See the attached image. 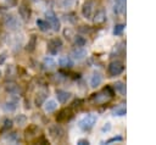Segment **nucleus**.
Listing matches in <instances>:
<instances>
[{
	"label": "nucleus",
	"mask_w": 156,
	"mask_h": 145,
	"mask_svg": "<svg viewBox=\"0 0 156 145\" xmlns=\"http://www.w3.org/2000/svg\"><path fill=\"white\" fill-rule=\"evenodd\" d=\"M113 96V91L110 87H106L105 89H102L101 91L96 93V94H93V96L90 97L91 101L96 102V104H102V102H106L108 101L111 97Z\"/></svg>",
	"instance_id": "1"
},
{
	"label": "nucleus",
	"mask_w": 156,
	"mask_h": 145,
	"mask_svg": "<svg viewBox=\"0 0 156 145\" xmlns=\"http://www.w3.org/2000/svg\"><path fill=\"white\" fill-rule=\"evenodd\" d=\"M96 121H98V117H96L95 115L89 113V115L83 116V117L78 121V126H79V128L83 129V130H89V129H91V128L94 127V124L96 123Z\"/></svg>",
	"instance_id": "2"
},
{
	"label": "nucleus",
	"mask_w": 156,
	"mask_h": 145,
	"mask_svg": "<svg viewBox=\"0 0 156 145\" xmlns=\"http://www.w3.org/2000/svg\"><path fill=\"white\" fill-rule=\"evenodd\" d=\"M123 71H124V65H123V62L119 61V60H116V61L110 62V65H108V67H107V73H108L110 77L119 76Z\"/></svg>",
	"instance_id": "3"
},
{
	"label": "nucleus",
	"mask_w": 156,
	"mask_h": 145,
	"mask_svg": "<svg viewBox=\"0 0 156 145\" xmlns=\"http://www.w3.org/2000/svg\"><path fill=\"white\" fill-rule=\"evenodd\" d=\"M45 16H46V21L49 22L50 27H51L55 32H58V30H60V28H61V23H60V21H58V18H57V16L54 13V11H51V10L46 11Z\"/></svg>",
	"instance_id": "4"
},
{
	"label": "nucleus",
	"mask_w": 156,
	"mask_h": 145,
	"mask_svg": "<svg viewBox=\"0 0 156 145\" xmlns=\"http://www.w3.org/2000/svg\"><path fill=\"white\" fill-rule=\"evenodd\" d=\"M62 40L60 38H52L49 40L48 43V51L51 55H56L57 52H60V50L62 49Z\"/></svg>",
	"instance_id": "5"
},
{
	"label": "nucleus",
	"mask_w": 156,
	"mask_h": 145,
	"mask_svg": "<svg viewBox=\"0 0 156 145\" xmlns=\"http://www.w3.org/2000/svg\"><path fill=\"white\" fill-rule=\"evenodd\" d=\"M95 9V0H85L82 6V15L84 18H91Z\"/></svg>",
	"instance_id": "6"
},
{
	"label": "nucleus",
	"mask_w": 156,
	"mask_h": 145,
	"mask_svg": "<svg viewBox=\"0 0 156 145\" xmlns=\"http://www.w3.org/2000/svg\"><path fill=\"white\" fill-rule=\"evenodd\" d=\"M4 26L7 28V29H17L20 27V22L17 19V17H15L13 15H6L4 17Z\"/></svg>",
	"instance_id": "7"
},
{
	"label": "nucleus",
	"mask_w": 156,
	"mask_h": 145,
	"mask_svg": "<svg viewBox=\"0 0 156 145\" xmlns=\"http://www.w3.org/2000/svg\"><path fill=\"white\" fill-rule=\"evenodd\" d=\"M49 135L52 139L57 140V139H60L63 135V129L60 126H57V124H52V126L49 127Z\"/></svg>",
	"instance_id": "8"
},
{
	"label": "nucleus",
	"mask_w": 156,
	"mask_h": 145,
	"mask_svg": "<svg viewBox=\"0 0 156 145\" xmlns=\"http://www.w3.org/2000/svg\"><path fill=\"white\" fill-rule=\"evenodd\" d=\"M71 56L73 57V60H77V61H80V60H83L85 56H87V50L82 46V48H79V46H76L73 50H72V52H71Z\"/></svg>",
	"instance_id": "9"
},
{
	"label": "nucleus",
	"mask_w": 156,
	"mask_h": 145,
	"mask_svg": "<svg viewBox=\"0 0 156 145\" xmlns=\"http://www.w3.org/2000/svg\"><path fill=\"white\" fill-rule=\"evenodd\" d=\"M38 132H39L38 126H35V124H29L28 128L24 130V136H26L27 140H32L34 136L38 135Z\"/></svg>",
	"instance_id": "10"
},
{
	"label": "nucleus",
	"mask_w": 156,
	"mask_h": 145,
	"mask_svg": "<svg viewBox=\"0 0 156 145\" xmlns=\"http://www.w3.org/2000/svg\"><path fill=\"white\" fill-rule=\"evenodd\" d=\"M18 13H20V17L23 21H29V18H30V9L26 4H21L18 6Z\"/></svg>",
	"instance_id": "11"
},
{
	"label": "nucleus",
	"mask_w": 156,
	"mask_h": 145,
	"mask_svg": "<svg viewBox=\"0 0 156 145\" xmlns=\"http://www.w3.org/2000/svg\"><path fill=\"white\" fill-rule=\"evenodd\" d=\"M72 111L69 108H63L58 112V115L56 116V119L57 122H66V121H69L72 118Z\"/></svg>",
	"instance_id": "12"
},
{
	"label": "nucleus",
	"mask_w": 156,
	"mask_h": 145,
	"mask_svg": "<svg viewBox=\"0 0 156 145\" xmlns=\"http://www.w3.org/2000/svg\"><path fill=\"white\" fill-rule=\"evenodd\" d=\"M56 96H57L58 102L66 104L69 100V97H71V93L66 91V90H62V89H58V90H56Z\"/></svg>",
	"instance_id": "13"
},
{
	"label": "nucleus",
	"mask_w": 156,
	"mask_h": 145,
	"mask_svg": "<svg viewBox=\"0 0 156 145\" xmlns=\"http://www.w3.org/2000/svg\"><path fill=\"white\" fill-rule=\"evenodd\" d=\"M5 90L11 95H17L20 93V87L15 82H7L5 84Z\"/></svg>",
	"instance_id": "14"
},
{
	"label": "nucleus",
	"mask_w": 156,
	"mask_h": 145,
	"mask_svg": "<svg viewBox=\"0 0 156 145\" xmlns=\"http://www.w3.org/2000/svg\"><path fill=\"white\" fill-rule=\"evenodd\" d=\"M101 82H102L101 73L100 72H94L93 76H91V78H90V87L91 88H96V87H99L101 84Z\"/></svg>",
	"instance_id": "15"
},
{
	"label": "nucleus",
	"mask_w": 156,
	"mask_h": 145,
	"mask_svg": "<svg viewBox=\"0 0 156 145\" xmlns=\"http://www.w3.org/2000/svg\"><path fill=\"white\" fill-rule=\"evenodd\" d=\"M17 107H18V100H17V99H10V100H7V101L4 104L5 111H9V112L15 111Z\"/></svg>",
	"instance_id": "16"
},
{
	"label": "nucleus",
	"mask_w": 156,
	"mask_h": 145,
	"mask_svg": "<svg viewBox=\"0 0 156 145\" xmlns=\"http://www.w3.org/2000/svg\"><path fill=\"white\" fill-rule=\"evenodd\" d=\"M44 111L46 113H51L54 112L56 108H57V102L55 100H48V101H44Z\"/></svg>",
	"instance_id": "17"
},
{
	"label": "nucleus",
	"mask_w": 156,
	"mask_h": 145,
	"mask_svg": "<svg viewBox=\"0 0 156 145\" xmlns=\"http://www.w3.org/2000/svg\"><path fill=\"white\" fill-rule=\"evenodd\" d=\"M105 19H106L105 10H104V9H99V10L96 11V13L94 15V23L99 24V23H102Z\"/></svg>",
	"instance_id": "18"
},
{
	"label": "nucleus",
	"mask_w": 156,
	"mask_h": 145,
	"mask_svg": "<svg viewBox=\"0 0 156 145\" xmlns=\"http://www.w3.org/2000/svg\"><path fill=\"white\" fill-rule=\"evenodd\" d=\"M58 65L61 67H63V68H71L73 66V61L71 60L69 56H62L58 60Z\"/></svg>",
	"instance_id": "19"
},
{
	"label": "nucleus",
	"mask_w": 156,
	"mask_h": 145,
	"mask_svg": "<svg viewBox=\"0 0 156 145\" xmlns=\"http://www.w3.org/2000/svg\"><path fill=\"white\" fill-rule=\"evenodd\" d=\"M113 89H115L116 93H118L121 95H124L126 94V84L123 82H121V80H118V82H116L113 84Z\"/></svg>",
	"instance_id": "20"
},
{
	"label": "nucleus",
	"mask_w": 156,
	"mask_h": 145,
	"mask_svg": "<svg viewBox=\"0 0 156 145\" xmlns=\"http://www.w3.org/2000/svg\"><path fill=\"white\" fill-rule=\"evenodd\" d=\"M126 9V0H116L115 2V12L116 13H122Z\"/></svg>",
	"instance_id": "21"
},
{
	"label": "nucleus",
	"mask_w": 156,
	"mask_h": 145,
	"mask_svg": "<svg viewBox=\"0 0 156 145\" xmlns=\"http://www.w3.org/2000/svg\"><path fill=\"white\" fill-rule=\"evenodd\" d=\"M37 26L39 27V29L41 32H48L51 28L50 24H49V22L46 19H37Z\"/></svg>",
	"instance_id": "22"
},
{
	"label": "nucleus",
	"mask_w": 156,
	"mask_h": 145,
	"mask_svg": "<svg viewBox=\"0 0 156 145\" xmlns=\"http://www.w3.org/2000/svg\"><path fill=\"white\" fill-rule=\"evenodd\" d=\"M13 126V121L10 119V118H5L4 122H2V127H1V133H6L9 132Z\"/></svg>",
	"instance_id": "23"
},
{
	"label": "nucleus",
	"mask_w": 156,
	"mask_h": 145,
	"mask_svg": "<svg viewBox=\"0 0 156 145\" xmlns=\"http://www.w3.org/2000/svg\"><path fill=\"white\" fill-rule=\"evenodd\" d=\"M45 100H46V91H40L35 96V105L37 106H41Z\"/></svg>",
	"instance_id": "24"
},
{
	"label": "nucleus",
	"mask_w": 156,
	"mask_h": 145,
	"mask_svg": "<svg viewBox=\"0 0 156 145\" xmlns=\"http://www.w3.org/2000/svg\"><path fill=\"white\" fill-rule=\"evenodd\" d=\"M35 46H37V37H35V35H32V37L29 38V40H28V44H27V48H26V49H27L29 52H32V51H34Z\"/></svg>",
	"instance_id": "25"
},
{
	"label": "nucleus",
	"mask_w": 156,
	"mask_h": 145,
	"mask_svg": "<svg viewBox=\"0 0 156 145\" xmlns=\"http://www.w3.org/2000/svg\"><path fill=\"white\" fill-rule=\"evenodd\" d=\"M43 65L45 66V68H48V69H51V68H54L55 67V60L52 58V57H50V56H48V57H45L44 58V61H43Z\"/></svg>",
	"instance_id": "26"
},
{
	"label": "nucleus",
	"mask_w": 156,
	"mask_h": 145,
	"mask_svg": "<svg viewBox=\"0 0 156 145\" xmlns=\"http://www.w3.org/2000/svg\"><path fill=\"white\" fill-rule=\"evenodd\" d=\"M112 113H113V116H124L126 115V106L124 105L117 106L116 108H113Z\"/></svg>",
	"instance_id": "27"
},
{
	"label": "nucleus",
	"mask_w": 156,
	"mask_h": 145,
	"mask_svg": "<svg viewBox=\"0 0 156 145\" xmlns=\"http://www.w3.org/2000/svg\"><path fill=\"white\" fill-rule=\"evenodd\" d=\"M85 44H87V39H85L84 37H82V35H77V37L74 38V45H76V46L82 48V46H84Z\"/></svg>",
	"instance_id": "28"
},
{
	"label": "nucleus",
	"mask_w": 156,
	"mask_h": 145,
	"mask_svg": "<svg viewBox=\"0 0 156 145\" xmlns=\"http://www.w3.org/2000/svg\"><path fill=\"white\" fill-rule=\"evenodd\" d=\"M5 139H6V140H9V141H11V143H18V141L21 140V139H20L18 133H16V132L10 133L7 136H5Z\"/></svg>",
	"instance_id": "29"
},
{
	"label": "nucleus",
	"mask_w": 156,
	"mask_h": 145,
	"mask_svg": "<svg viewBox=\"0 0 156 145\" xmlns=\"http://www.w3.org/2000/svg\"><path fill=\"white\" fill-rule=\"evenodd\" d=\"M123 30H124V24L118 23V24H116L115 28H113V34H115V35H121V34L123 33Z\"/></svg>",
	"instance_id": "30"
},
{
	"label": "nucleus",
	"mask_w": 156,
	"mask_h": 145,
	"mask_svg": "<svg viewBox=\"0 0 156 145\" xmlns=\"http://www.w3.org/2000/svg\"><path fill=\"white\" fill-rule=\"evenodd\" d=\"M26 121H27V118H26L24 115H18V116L16 117V122H17L18 126H23V124H26Z\"/></svg>",
	"instance_id": "31"
},
{
	"label": "nucleus",
	"mask_w": 156,
	"mask_h": 145,
	"mask_svg": "<svg viewBox=\"0 0 156 145\" xmlns=\"http://www.w3.org/2000/svg\"><path fill=\"white\" fill-rule=\"evenodd\" d=\"M122 140H123L122 136H113V138L108 139L106 143H107V144H111V143H115V141H122Z\"/></svg>",
	"instance_id": "32"
},
{
	"label": "nucleus",
	"mask_w": 156,
	"mask_h": 145,
	"mask_svg": "<svg viewBox=\"0 0 156 145\" xmlns=\"http://www.w3.org/2000/svg\"><path fill=\"white\" fill-rule=\"evenodd\" d=\"M110 129H111V123H110V122L105 123V126L101 128V130H102V132H110Z\"/></svg>",
	"instance_id": "33"
},
{
	"label": "nucleus",
	"mask_w": 156,
	"mask_h": 145,
	"mask_svg": "<svg viewBox=\"0 0 156 145\" xmlns=\"http://www.w3.org/2000/svg\"><path fill=\"white\" fill-rule=\"evenodd\" d=\"M77 144H78V145H88V144H89V141H88L87 139H79Z\"/></svg>",
	"instance_id": "34"
},
{
	"label": "nucleus",
	"mask_w": 156,
	"mask_h": 145,
	"mask_svg": "<svg viewBox=\"0 0 156 145\" xmlns=\"http://www.w3.org/2000/svg\"><path fill=\"white\" fill-rule=\"evenodd\" d=\"M6 2L9 4V6H16L17 5V0H6Z\"/></svg>",
	"instance_id": "35"
},
{
	"label": "nucleus",
	"mask_w": 156,
	"mask_h": 145,
	"mask_svg": "<svg viewBox=\"0 0 156 145\" xmlns=\"http://www.w3.org/2000/svg\"><path fill=\"white\" fill-rule=\"evenodd\" d=\"M6 60V55L5 54H0V65H2Z\"/></svg>",
	"instance_id": "36"
},
{
	"label": "nucleus",
	"mask_w": 156,
	"mask_h": 145,
	"mask_svg": "<svg viewBox=\"0 0 156 145\" xmlns=\"http://www.w3.org/2000/svg\"><path fill=\"white\" fill-rule=\"evenodd\" d=\"M0 78H1V71H0Z\"/></svg>",
	"instance_id": "37"
}]
</instances>
